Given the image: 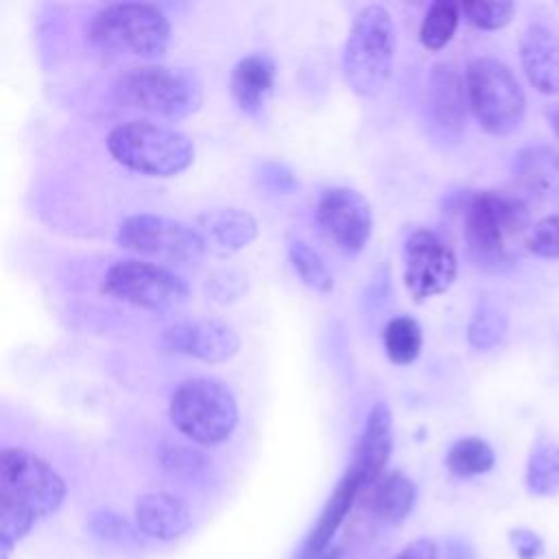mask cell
<instances>
[{
  "label": "cell",
  "instance_id": "cell-34",
  "mask_svg": "<svg viewBox=\"0 0 559 559\" xmlns=\"http://www.w3.org/2000/svg\"><path fill=\"white\" fill-rule=\"evenodd\" d=\"M395 559H437V546L430 539H413Z\"/></svg>",
  "mask_w": 559,
  "mask_h": 559
},
{
  "label": "cell",
  "instance_id": "cell-37",
  "mask_svg": "<svg viewBox=\"0 0 559 559\" xmlns=\"http://www.w3.org/2000/svg\"><path fill=\"white\" fill-rule=\"evenodd\" d=\"M341 548H325L323 552H319L314 559H341Z\"/></svg>",
  "mask_w": 559,
  "mask_h": 559
},
{
  "label": "cell",
  "instance_id": "cell-4",
  "mask_svg": "<svg viewBox=\"0 0 559 559\" xmlns=\"http://www.w3.org/2000/svg\"><path fill=\"white\" fill-rule=\"evenodd\" d=\"M87 37L105 55L157 59L168 50L170 22L155 4L111 2L94 13Z\"/></svg>",
  "mask_w": 559,
  "mask_h": 559
},
{
  "label": "cell",
  "instance_id": "cell-17",
  "mask_svg": "<svg viewBox=\"0 0 559 559\" xmlns=\"http://www.w3.org/2000/svg\"><path fill=\"white\" fill-rule=\"evenodd\" d=\"M199 234L205 249L218 258H229L258 238L255 218L240 207H221L199 216Z\"/></svg>",
  "mask_w": 559,
  "mask_h": 559
},
{
  "label": "cell",
  "instance_id": "cell-23",
  "mask_svg": "<svg viewBox=\"0 0 559 559\" xmlns=\"http://www.w3.org/2000/svg\"><path fill=\"white\" fill-rule=\"evenodd\" d=\"M384 354L393 365H411L419 358L424 347V332L417 319L397 314L382 328Z\"/></svg>",
  "mask_w": 559,
  "mask_h": 559
},
{
  "label": "cell",
  "instance_id": "cell-29",
  "mask_svg": "<svg viewBox=\"0 0 559 559\" xmlns=\"http://www.w3.org/2000/svg\"><path fill=\"white\" fill-rule=\"evenodd\" d=\"M461 13L476 28L498 31L513 20L515 7L511 2H463Z\"/></svg>",
  "mask_w": 559,
  "mask_h": 559
},
{
  "label": "cell",
  "instance_id": "cell-11",
  "mask_svg": "<svg viewBox=\"0 0 559 559\" xmlns=\"http://www.w3.org/2000/svg\"><path fill=\"white\" fill-rule=\"evenodd\" d=\"M459 262L450 245L435 231L419 227L404 242V284L415 301L445 293L456 280Z\"/></svg>",
  "mask_w": 559,
  "mask_h": 559
},
{
  "label": "cell",
  "instance_id": "cell-16",
  "mask_svg": "<svg viewBox=\"0 0 559 559\" xmlns=\"http://www.w3.org/2000/svg\"><path fill=\"white\" fill-rule=\"evenodd\" d=\"M520 63L526 81L542 94H559V35L531 24L520 35Z\"/></svg>",
  "mask_w": 559,
  "mask_h": 559
},
{
  "label": "cell",
  "instance_id": "cell-15",
  "mask_svg": "<svg viewBox=\"0 0 559 559\" xmlns=\"http://www.w3.org/2000/svg\"><path fill=\"white\" fill-rule=\"evenodd\" d=\"M465 79L452 63H435L426 83V111L441 135L459 138L467 118Z\"/></svg>",
  "mask_w": 559,
  "mask_h": 559
},
{
  "label": "cell",
  "instance_id": "cell-10",
  "mask_svg": "<svg viewBox=\"0 0 559 559\" xmlns=\"http://www.w3.org/2000/svg\"><path fill=\"white\" fill-rule=\"evenodd\" d=\"M116 240L122 249L168 264L197 262L207 249L197 227L155 214H135L120 223Z\"/></svg>",
  "mask_w": 559,
  "mask_h": 559
},
{
  "label": "cell",
  "instance_id": "cell-3",
  "mask_svg": "<svg viewBox=\"0 0 559 559\" xmlns=\"http://www.w3.org/2000/svg\"><path fill=\"white\" fill-rule=\"evenodd\" d=\"M114 100L166 120H183L203 105V90L197 74L177 66H133L114 81Z\"/></svg>",
  "mask_w": 559,
  "mask_h": 559
},
{
  "label": "cell",
  "instance_id": "cell-5",
  "mask_svg": "<svg viewBox=\"0 0 559 559\" xmlns=\"http://www.w3.org/2000/svg\"><path fill=\"white\" fill-rule=\"evenodd\" d=\"M395 55V28L380 4L362 7L347 33L343 48V79L358 96H376L391 79Z\"/></svg>",
  "mask_w": 559,
  "mask_h": 559
},
{
  "label": "cell",
  "instance_id": "cell-35",
  "mask_svg": "<svg viewBox=\"0 0 559 559\" xmlns=\"http://www.w3.org/2000/svg\"><path fill=\"white\" fill-rule=\"evenodd\" d=\"M445 559H474V555H472L469 546H465L463 542H450Z\"/></svg>",
  "mask_w": 559,
  "mask_h": 559
},
{
  "label": "cell",
  "instance_id": "cell-12",
  "mask_svg": "<svg viewBox=\"0 0 559 559\" xmlns=\"http://www.w3.org/2000/svg\"><path fill=\"white\" fill-rule=\"evenodd\" d=\"M317 221L325 236L343 251H360L373 229V216L369 201L352 188H330L317 203Z\"/></svg>",
  "mask_w": 559,
  "mask_h": 559
},
{
  "label": "cell",
  "instance_id": "cell-21",
  "mask_svg": "<svg viewBox=\"0 0 559 559\" xmlns=\"http://www.w3.org/2000/svg\"><path fill=\"white\" fill-rule=\"evenodd\" d=\"M369 511L386 524L402 522L415 502V485L413 480L402 472L384 474L378 483H373L369 489Z\"/></svg>",
  "mask_w": 559,
  "mask_h": 559
},
{
  "label": "cell",
  "instance_id": "cell-20",
  "mask_svg": "<svg viewBox=\"0 0 559 559\" xmlns=\"http://www.w3.org/2000/svg\"><path fill=\"white\" fill-rule=\"evenodd\" d=\"M275 85V63L266 55L240 59L229 76V90L242 111H258Z\"/></svg>",
  "mask_w": 559,
  "mask_h": 559
},
{
  "label": "cell",
  "instance_id": "cell-31",
  "mask_svg": "<svg viewBox=\"0 0 559 559\" xmlns=\"http://www.w3.org/2000/svg\"><path fill=\"white\" fill-rule=\"evenodd\" d=\"M203 463L205 459L197 450L175 445L162 452V465L175 476H194L203 467Z\"/></svg>",
  "mask_w": 559,
  "mask_h": 559
},
{
  "label": "cell",
  "instance_id": "cell-24",
  "mask_svg": "<svg viewBox=\"0 0 559 559\" xmlns=\"http://www.w3.org/2000/svg\"><path fill=\"white\" fill-rule=\"evenodd\" d=\"M496 463L491 445L480 437L459 439L445 454V467L459 478H472L487 474Z\"/></svg>",
  "mask_w": 559,
  "mask_h": 559
},
{
  "label": "cell",
  "instance_id": "cell-8",
  "mask_svg": "<svg viewBox=\"0 0 559 559\" xmlns=\"http://www.w3.org/2000/svg\"><path fill=\"white\" fill-rule=\"evenodd\" d=\"M469 111L491 135L513 133L526 111V96L509 66L493 57H478L465 70Z\"/></svg>",
  "mask_w": 559,
  "mask_h": 559
},
{
  "label": "cell",
  "instance_id": "cell-18",
  "mask_svg": "<svg viewBox=\"0 0 559 559\" xmlns=\"http://www.w3.org/2000/svg\"><path fill=\"white\" fill-rule=\"evenodd\" d=\"M135 524L144 535L170 542L181 537L190 528L192 513L177 496L153 491L138 498Z\"/></svg>",
  "mask_w": 559,
  "mask_h": 559
},
{
  "label": "cell",
  "instance_id": "cell-6",
  "mask_svg": "<svg viewBox=\"0 0 559 559\" xmlns=\"http://www.w3.org/2000/svg\"><path fill=\"white\" fill-rule=\"evenodd\" d=\"M107 151L118 164L146 177H175L194 162V144L188 135L146 120L114 127Z\"/></svg>",
  "mask_w": 559,
  "mask_h": 559
},
{
  "label": "cell",
  "instance_id": "cell-2",
  "mask_svg": "<svg viewBox=\"0 0 559 559\" xmlns=\"http://www.w3.org/2000/svg\"><path fill=\"white\" fill-rule=\"evenodd\" d=\"M469 258L487 271L515 264L528 242L531 214L522 197L504 190H474L461 203Z\"/></svg>",
  "mask_w": 559,
  "mask_h": 559
},
{
  "label": "cell",
  "instance_id": "cell-28",
  "mask_svg": "<svg viewBox=\"0 0 559 559\" xmlns=\"http://www.w3.org/2000/svg\"><path fill=\"white\" fill-rule=\"evenodd\" d=\"M507 334V317L493 304H480L467 325V341L476 349L496 347Z\"/></svg>",
  "mask_w": 559,
  "mask_h": 559
},
{
  "label": "cell",
  "instance_id": "cell-1",
  "mask_svg": "<svg viewBox=\"0 0 559 559\" xmlns=\"http://www.w3.org/2000/svg\"><path fill=\"white\" fill-rule=\"evenodd\" d=\"M66 483L48 461L24 448H4L0 454V559L31 528L59 511Z\"/></svg>",
  "mask_w": 559,
  "mask_h": 559
},
{
  "label": "cell",
  "instance_id": "cell-7",
  "mask_svg": "<svg viewBox=\"0 0 559 559\" xmlns=\"http://www.w3.org/2000/svg\"><path fill=\"white\" fill-rule=\"evenodd\" d=\"M173 426L194 443H223L238 424V404L231 389L216 378H188L170 395Z\"/></svg>",
  "mask_w": 559,
  "mask_h": 559
},
{
  "label": "cell",
  "instance_id": "cell-26",
  "mask_svg": "<svg viewBox=\"0 0 559 559\" xmlns=\"http://www.w3.org/2000/svg\"><path fill=\"white\" fill-rule=\"evenodd\" d=\"M461 20V4L452 0H437L428 7L421 28H419V39L428 50H441L450 44L459 28Z\"/></svg>",
  "mask_w": 559,
  "mask_h": 559
},
{
  "label": "cell",
  "instance_id": "cell-30",
  "mask_svg": "<svg viewBox=\"0 0 559 559\" xmlns=\"http://www.w3.org/2000/svg\"><path fill=\"white\" fill-rule=\"evenodd\" d=\"M526 249L537 258H559V214L544 216L531 227Z\"/></svg>",
  "mask_w": 559,
  "mask_h": 559
},
{
  "label": "cell",
  "instance_id": "cell-19",
  "mask_svg": "<svg viewBox=\"0 0 559 559\" xmlns=\"http://www.w3.org/2000/svg\"><path fill=\"white\" fill-rule=\"evenodd\" d=\"M360 491H362L360 485L345 472V476L338 480V485L330 493L328 502L323 504L317 524L308 533V537H306V542L299 548L295 559H314L319 552L330 548V542H332L334 533L343 524L345 515L349 513V509H352V504H354V500L358 498Z\"/></svg>",
  "mask_w": 559,
  "mask_h": 559
},
{
  "label": "cell",
  "instance_id": "cell-27",
  "mask_svg": "<svg viewBox=\"0 0 559 559\" xmlns=\"http://www.w3.org/2000/svg\"><path fill=\"white\" fill-rule=\"evenodd\" d=\"M286 251H288V260H290L295 273L308 288H312L317 293H330L334 288V277H332L328 264L308 242L288 240Z\"/></svg>",
  "mask_w": 559,
  "mask_h": 559
},
{
  "label": "cell",
  "instance_id": "cell-33",
  "mask_svg": "<svg viewBox=\"0 0 559 559\" xmlns=\"http://www.w3.org/2000/svg\"><path fill=\"white\" fill-rule=\"evenodd\" d=\"M92 531L105 539H122L129 533V526L120 515L111 511H100V513H94L92 518Z\"/></svg>",
  "mask_w": 559,
  "mask_h": 559
},
{
  "label": "cell",
  "instance_id": "cell-22",
  "mask_svg": "<svg viewBox=\"0 0 559 559\" xmlns=\"http://www.w3.org/2000/svg\"><path fill=\"white\" fill-rule=\"evenodd\" d=\"M513 173L535 194H550L559 188V155L548 146H528L515 155Z\"/></svg>",
  "mask_w": 559,
  "mask_h": 559
},
{
  "label": "cell",
  "instance_id": "cell-25",
  "mask_svg": "<svg viewBox=\"0 0 559 559\" xmlns=\"http://www.w3.org/2000/svg\"><path fill=\"white\" fill-rule=\"evenodd\" d=\"M526 487L535 496L559 493V445L537 441L526 463Z\"/></svg>",
  "mask_w": 559,
  "mask_h": 559
},
{
  "label": "cell",
  "instance_id": "cell-9",
  "mask_svg": "<svg viewBox=\"0 0 559 559\" xmlns=\"http://www.w3.org/2000/svg\"><path fill=\"white\" fill-rule=\"evenodd\" d=\"M100 293L142 310H170L186 301L188 286L170 269L142 258L114 262L103 280Z\"/></svg>",
  "mask_w": 559,
  "mask_h": 559
},
{
  "label": "cell",
  "instance_id": "cell-14",
  "mask_svg": "<svg viewBox=\"0 0 559 559\" xmlns=\"http://www.w3.org/2000/svg\"><path fill=\"white\" fill-rule=\"evenodd\" d=\"M393 450V415L384 402H376L367 413L362 432L356 441L352 465L347 474L360 485V489H369L384 476V467L391 459Z\"/></svg>",
  "mask_w": 559,
  "mask_h": 559
},
{
  "label": "cell",
  "instance_id": "cell-32",
  "mask_svg": "<svg viewBox=\"0 0 559 559\" xmlns=\"http://www.w3.org/2000/svg\"><path fill=\"white\" fill-rule=\"evenodd\" d=\"M509 542L520 559H537L544 548L542 537L528 528H513L509 533Z\"/></svg>",
  "mask_w": 559,
  "mask_h": 559
},
{
  "label": "cell",
  "instance_id": "cell-13",
  "mask_svg": "<svg viewBox=\"0 0 559 559\" xmlns=\"http://www.w3.org/2000/svg\"><path fill=\"white\" fill-rule=\"evenodd\" d=\"M162 349L203 362H225L240 349L238 332L216 319H192L168 325L159 336Z\"/></svg>",
  "mask_w": 559,
  "mask_h": 559
},
{
  "label": "cell",
  "instance_id": "cell-36",
  "mask_svg": "<svg viewBox=\"0 0 559 559\" xmlns=\"http://www.w3.org/2000/svg\"><path fill=\"white\" fill-rule=\"evenodd\" d=\"M548 120H550L552 131H555L557 138H559V105H552V107L548 109Z\"/></svg>",
  "mask_w": 559,
  "mask_h": 559
}]
</instances>
